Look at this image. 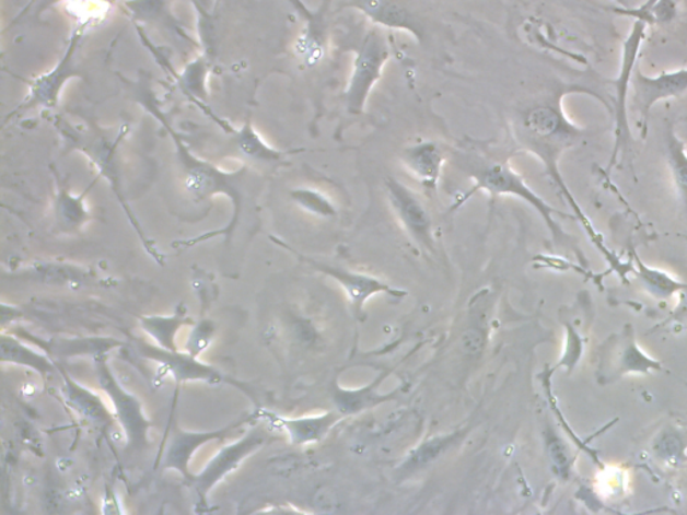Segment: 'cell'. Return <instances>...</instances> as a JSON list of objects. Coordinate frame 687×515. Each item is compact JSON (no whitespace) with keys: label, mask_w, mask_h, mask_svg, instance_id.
Segmentation results:
<instances>
[{"label":"cell","mask_w":687,"mask_h":515,"mask_svg":"<svg viewBox=\"0 0 687 515\" xmlns=\"http://www.w3.org/2000/svg\"><path fill=\"white\" fill-rule=\"evenodd\" d=\"M266 441H268V434L263 429L248 430L244 437L219 449L203 471L194 473L189 483H193L200 499L205 500L216 484L221 482L230 472L238 469L242 461L263 447Z\"/></svg>","instance_id":"obj_8"},{"label":"cell","mask_w":687,"mask_h":515,"mask_svg":"<svg viewBox=\"0 0 687 515\" xmlns=\"http://www.w3.org/2000/svg\"><path fill=\"white\" fill-rule=\"evenodd\" d=\"M292 197L302 209L312 212V214L319 216H334L336 214L335 207L328 198L324 197L323 194L313 191V189H295L292 192Z\"/></svg>","instance_id":"obj_25"},{"label":"cell","mask_w":687,"mask_h":515,"mask_svg":"<svg viewBox=\"0 0 687 515\" xmlns=\"http://www.w3.org/2000/svg\"><path fill=\"white\" fill-rule=\"evenodd\" d=\"M97 383L101 389L108 395L114 406L115 417L120 423L128 441V447L133 452H143L150 446V431L152 422L145 417L143 406L135 395L124 388L112 372L104 356L94 358Z\"/></svg>","instance_id":"obj_3"},{"label":"cell","mask_w":687,"mask_h":515,"mask_svg":"<svg viewBox=\"0 0 687 515\" xmlns=\"http://www.w3.org/2000/svg\"><path fill=\"white\" fill-rule=\"evenodd\" d=\"M446 155L436 141L424 140L405 148L401 163L428 194H436Z\"/></svg>","instance_id":"obj_13"},{"label":"cell","mask_w":687,"mask_h":515,"mask_svg":"<svg viewBox=\"0 0 687 515\" xmlns=\"http://www.w3.org/2000/svg\"><path fill=\"white\" fill-rule=\"evenodd\" d=\"M259 415L268 420L272 425H276V428L286 430L289 441L295 444V446H305V444L324 441L330 430L346 418L339 411L318 413V415L287 418L259 410Z\"/></svg>","instance_id":"obj_12"},{"label":"cell","mask_w":687,"mask_h":515,"mask_svg":"<svg viewBox=\"0 0 687 515\" xmlns=\"http://www.w3.org/2000/svg\"><path fill=\"white\" fill-rule=\"evenodd\" d=\"M63 378V396L68 405L79 412L82 418L97 425L109 423L112 420L108 407L93 390L81 386L67 372L61 370Z\"/></svg>","instance_id":"obj_16"},{"label":"cell","mask_w":687,"mask_h":515,"mask_svg":"<svg viewBox=\"0 0 687 515\" xmlns=\"http://www.w3.org/2000/svg\"><path fill=\"white\" fill-rule=\"evenodd\" d=\"M259 418V411H256L252 415L241 418L236 422L226 425V428L216 431H186L177 428L175 424L171 431L168 446L165 448L162 460H160V466H162L163 470H175L182 473L187 479V482H191L194 473L189 471V464H191L194 455L197 454L201 446L214 441L223 442L234 431L244 429V425Z\"/></svg>","instance_id":"obj_7"},{"label":"cell","mask_w":687,"mask_h":515,"mask_svg":"<svg viewBox=\"0 0 687 515\" xmlns=\"http://www.w3.org/2000/svg\"><path fill=\"white\" fill-rule=\"evenodd\" d=\"M174 140L177 145L181 163L183 168H185L183 172H185V185L188 191L198 199L209 198L216 194H224L229 195L231 200H233L235 219L228 230V234L231 233L235 227L236 219H238L241 212L242 179H244L246 171L224 172L218 169L216 165L201 162V160L194 157L186 145L182 143L179 136L174 133Z\"/></svg>","instance_id":"obj_4"},{"label":"cell","mask_w":687,"mask_h":515,"mask_svg":"<svg viewBox=\"0 0 687 515\" xmlns=\"http://www.w3.org/2000/svg\"><path fill=\"white\" fill-rule=\"evenodd\" d=\"M462 436H464V431H455L453 434L431 437V440L423 442L408 455L405 464L401 465V471H405L401 473H412L423 469L440 458L443 453H446L454 443L462 440Z\"/></svg>","instance_id":"obj_20"},{"label":"cell","mask_w":687,"mask_h":515,"mask_svg":"<svg viewBox=\"0 0 687 515\" xmlns=\"http://www.w3.org/2000/svg\"><path fill=\"white\" fill-rule=\"evenodd\" d=\"M272 241H275L276 244L288 248L289 251L295 254L302 262L310 265L312 269L323 272V274L334 278L335 281L339 282L344 292L348 295L353 315L359 319L363 316L366 301L373 297V295L387 294L394 299H403L407 294L400 289L389 286L388 283L382 281L381 278L364 274V272L344 269L341 266L337 265L318 262L316 259L301 256L300 253L293 250L292 247L282 244L280 241L275 238H272Z\"/></svg>","instance_id":"obj_6"},{"label":"cell","mask_w":687,"mask_h":515,"mask_svg":"<svg viewBox=\"0 0 687 515\" xmlns=\"http://www.w3.org/2000/svg\"><path fill=\"white\" fill-rule=\"evenodd\" d=\"M474 186L469 192L462 195L458 201H455L453 209L464 206L477 192H488L491 197H514L523 199L535 209L538 214L544 218L545 223L555 238H561V230L555 222V215H562L560 211L550 207L544 201L533 189L526 185L524 177L514 171L506 162H487L474 167L470 172Z\"/></svg>","instance_id":"obj_1"},{"label":"cell","mask_w":687,"mask_h":515,"mask_svg":"<svg viewBox=\"0 0 687 515\" xmlns=\"http://www.w3.org/2000/svg\"><path fill=\"white\" fill-rule=\"evenodd\" d=\"M236 144H238L240 150L247 157L266 164H280L289 153H294L277 151L275 148L266 144L265 140L256 132V129L253 128L251 121H247L244 128L236 133Z\"/></svg>","instance_id":"obj_22"},{"label":"cell","mask_w":687,"mask_h":515,"mask_svg":"<svg viewBox=\"0 0 687 515\" xmlns=\"http://www.w3.org/2000/svg\"><path fill=\"white\" fill-rule=\"evenodd\" d=\"M386 191L391 207L411 238L426 250H435L432 221L422 199L410 187L395 177L386 180Z\"/></svg>","instance_id":"obj_9"},{"label":"cell","mask_w":687,"mask_h":515,"mask_svg":"<svg viewBox=\"0 0 687 515\" xmlns=\"http://www.w3.org/2000/svg\"><path fill=\"white\" fill-rule=\"evenodd\" d=\"M77 44H79V37H74L72 39L67 55H65L61 62L57 65V68L53 70V72L40 75L39 79H35L30 82L27 98L23 101L20 108L14 110L9 118L14 117L16 114H20V112L38 108V106H45V108H53V106H56L62 85L67 84L70 77H74L77 74L74 68Z\"/></svg>","instance_id":"obj_10"},{"label":"cell","mask_w":687,"mask_h":515,"mask_svg":"<svg viewBox=\"0 0 687 515\" xmlns=\"http://www.w3.org/2000/svg\"><path fill=\"white\" fill-rule=\"evenodd\" d=\"M633 89H636V104L645 127L649 112L654 104L662 100L680 97L687 92V69L663 73L659 77H645L637 72Z\"/></svg>","instance_id":"obj_15"},{"label":"cell","mask_w":687,"mask_h":515,"mask_svg":"<svg viewBox=\"0 0 687 515\" xmlns=\"http://www.w3.org/2000/svg\"><path fill=\"white\" fill-rule=\"evenodd\" d=\"M668 164H671L675 185L687 207V152L686 147L671 130L667 138Z\"/></svg>","instance_id":"obj_24"},{"label":"cell","mask_w":687,"mask_h":515,"mask_svg":"<svg viewBox=\"0 0 687 515\" xmlns=\"http://www.w3.org/2000/svg\"><path fill=\"white\" fill-rule=\"evenodd\" d=\"M89 189L81 197H73L67 187L58 180V195L56 199V219L57 224L65 233H73L79 231L82 224L89 221L91 214L86 210L84 198Z\"/></svg>","instance_id":"obj_19"},{"label":"cell","mask_w":687,"mask_h":515,"mask_svg":"<svg viewBox=\"0 0 687 515\" xmlns=\"http://www.w3.org/2000/svg\"><path fill=\"white\" fill-rule=\"evenodd\" d=\"M389 56L388 44L377 32H370L361 40L354 50L352 73L342 96L348 115H363L366 101L373 86L382 79Z\"/></svg>","instance_id":"obj_2"},{"label":"cell","mask_w":687,"mask_h":515,"mask_svg":"<svg viewBox=\"0 0 687 515\" xmlns=\"http://www.w3.org/2000/svg\"><path fill=\"white\" fill-rule=\"evenodd\" d=\"M351 4L379 25L405 30L418 43L424 39L423 23L408 0H351Z\"/></svg>","instance_id":"obj_11"},{"label":"cell","mask_w":687,"mask_h":515,"mask_svg":"<svg viewBox=\"0 0 687 515\" xmlns=\"http://www.w3.org/2000/svg\"><path fill=\"white\" fill-rule=\"evenodd\" d=\"M121 346V341L114 339L61 340L51 343L56 353L65 358L80 356V354H92L94 358L104 356L112 349Z\"/></svg>","instance_id":"obj_23"},{"label":"cell","mask_w":687,"mask_h":515,"mask_svg":"<svg viewBox=\"0 0 687 515\" xmlns=\"http://www.w3.org/2000/svg\"><path fill=\"white\" fill-rule=\"evenodd\" d=\"M0 361L27 366L46 376L55 371V363L45 353L34 351L13 335L2 333L0 339Z\"/></svg>","instance_id":"obj_17"},{"label":"cell","mask_w":687,"mask_h":515,"mask_svg":"<svg viewBox=\"0 0 687 515\" xmlns=\"http://www.w3.org/2000/svg\"><path fill=\"white\" fill-rule=\"evenodd\" d=\"M133 346L140 358L159 363L162 370L174 378L177 384L186 382L226 383L229 386L244 390L247 396H251L252 400L254 399L252 387H248V384L235 381V378L224 375L214 366L201 363L197 356L189 352L183 353L177 351V349L176 351H168V349L152 346V343L139 339L133 340Z\"/></svg>","instance_id":"obj_5"},{"label":"cell","mask_w":687,"mask_h":515,"mask_svg":"<svg viewBox=\"0 0 687 515\" xmlns=\"http://www.w3.org/2000/svg\"><path fill=\"white\" fill-rule=\"evenodd\" d=\"M386 375L376 378L371 386H366L360 389H342L340 386L334 387V400L337 407V411L342 417L354 415V413L370 410V408L381 405V402L391 399V396H383L377 394V388L381 386Z\"/></svg>","instance_id":"obj_18"},{"label":"cell","mask_w":687,"mask_h":515,"mask_svg":"<svg viewBox=\"0 0 687 515\" xmlns=\"http://www.w3.org/2000/svg\"><path fill=\"white\" fill-rule=\"evenodd\" d=\"M645 26H648V23L637 20L629 38L625 43L624 67H621L619 79L616 80V145L612 163L618 156L619 148L625 143L626 134L629 132L626 106L627 93H629L633 63H636L639 47H641L645 37Z\"/></svg>","instance_id":"obj_14"},{"label":"cell","mask_w":687,"mask_h":515,"mask_svg":"<svg viewBox=\"0 0 687 515\" xmlns=\"http://www.w3.org/2000/svg\"><path fill=\"white\" fill-rule=\"evenodd\" d=\"M216 333L214 324L211 321H201L197 325V328L193 331L187 343V352L199 356L201 351H205L210 346L212 336Z\"/></svg>","instance_id":"obj_26"},{"label":"cell","mask_w":687,"mask_h":515,"mask_svg":"<svg viewBox=\"0 0 687 515\" xmlns=\"http://www.w3.org/2000/svg\"><path fill=\"white\" fill-rule=\"evenodd\" d=\"M193 319H189L183 313H176L170 317H141L140 325L153 340L158 342L159 347L168 349V351H176L175 337L186 325H193Z\"/></svg>","instance_id":"obj_21"}]
</instances>
